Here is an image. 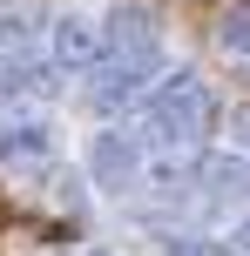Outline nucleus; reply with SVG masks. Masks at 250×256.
<instances>
[{
  "label": "nucleus",
  "mask_w": 250,
  "mask_h": 256,
  "mask_svg": "<svg viewBox=\"0 0 250 256\" xmlns=\"http://www.w3.org/2000/svg\"><path fill=\"white\" fill-rule=\"evenodd\" d=\"M135 135H142L149 148H169V155L203 148V142L216 135V94L203 88L189 68H176V74H162L156 88L142 94V128H135Z\"/></svg>",
  "instance_id": "obj_1"
},
{
  "label": "nucleus",
  "mask_w": 250,
  "mask_h": 256,
  "mask_svg": "<svg viewBox=\"0 0 250 256\" xmlns=\"http://www.w3.org/2000/svg\"><path fill=\"white\" fill-rule=\"evenodd\" d=\"M156 74H162V48H122V54H108V61L95 68L88 102L102 108V115H115V108L142 102V94L156 88Z\"/></svg>",
  "instance_id": "obj_2"
},
{
  "label": "nucleus",
  "mask_w": 250,
  "mask_h": 256,
  "mask_svg": "<svg viewBox=\"0 0 250 256\" xmlns=\"http://www.w3.org/2000/svg\"><path fill=\"white\" fill-rule=\"evenodd\" d=\"M88 176H95V189H108V196L149 182V142L135 135V128H95L88 135Z\"/></svg>",
  "instance_id": "obj_3"
},
{
  "label": "nucleus",
  "mask_w": 250,
  "mask_h": 256,
  "mask_svg": "<svg viewBox=\"0 0 250 256\" xmlns=\"http://www.w3.org/2000/svg\"><path fill=\"white\" fill-rule=\"evenodd\" d=\"M48 61L61 74H95L108 61V20H95V14H54L48 20Z\"/></svg>",
  "instance_id": "obj_4"
},
{
  "label": "nucleus",
  "mask_w": 250,
  "mask_h": 256,
  "mask_svg": "<svg viewBox=\"0 0 250 256\" xmlns=\"http://www.w3.org/2000/svg\"><path fill=\"white\" fill-rule=\"evenodd\" d=\"M54 162V122L48 115H7L0 122V168L14 176H34Z\"/></svg>",
  "instance_id": "obj_5"
},
{
  "label": "nucleus",
  "mask_w": 250,
  "mask_h": 256,
  "mask_svg": "<svg viewBox=\"0 0 250 256\" xmlns=\"http://www.w3.org/2000/svg\"><path fill=\"white\" fill-rule=\"evenodd\" d=\"M243 196H250V168L237 155H210L203 162V182H196V202L210 216H223V209H243Z\"/></svg>",
  "instance_id": "obj_6"
},
{
  "label": "nucleus",
  "mask_w": 250,
  "mask_h": 256,
  "mask_svg": "<svg viewBox=\"0 0 250 256\" xmlns=\"http://www.w3.org/2000/svg\"><path fill=\"white\" fill-rule=\"evenodd\" d=\"M122 48H162L149 7H115V14H108V54H122Z\"/></svg>",
  "instance_id": "obj_7"
},
{
  "label": "nucleus",
  "mask_w": 250,
  "mask_h": 256,
  "mask_svg": "<svg viewBox=\"0 0 250 256\" xmlns=\"http://www.w3.org/2000/svg\"><path fill=\"white\" fill-rule=\"evenodd\" d=\"M41 34H48V20H41V14H27V7L0 14V54H7V61H27V54L41 48Z\"/></svg>",
  "instance_id": "obj_8"
},
{
  "label": "nucleus",
  "mask_w": 250,
  "mask_h": 256,
  "mask_svg": "<svg viewBox=\"0 0 250 256\" xmlns=\"http://www.w3.org/2000/svg\"><path fill=\"white\" fill-rule=\"evenodd\" d=\"M216 40H223V54H237V61H250V0L223 14V27H216Z\"/></svg>",
  "instance_id": "obj_9"
},
{
  "label": "nucleus",
  "mask_w": 250,
  "mask_h": 256,
  "mask_svg": "<svg viewBox=\"0 0 250 256\" xmlns=\"http://www.w3.org/2000/svg\"><path fill=\"white\" fill-rule=\"evenodd\" d=\"M162 256H237V250H223V243H203V236H183V243H169Z\"/></svg>",
  "instance_id": "obj_10"
},
{
  "label": "nucleus",
  "mask_w": 250,
  "mask_h": 256,
  "mask_svg": "<svg viewBox=\"0 0 250 256\" xmlns=\"http://www.w3.org/2000/svg\"><path fill=\"white\" fill-rule=\"evenodd\" d=\"M230 250H237V256H250V216H237V230H230Z\"/></svg>",
  "instance_id": "obj_11"
}]
</instances>
